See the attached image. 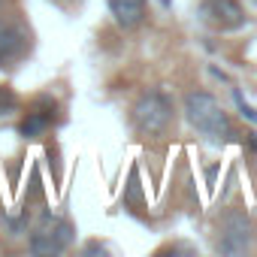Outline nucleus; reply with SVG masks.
<instances>
[{
    "instance_id": "1",
    "label": "nucleus",
    "mask_w": 257,
    "mask_h": 257,
    "mask_svg": "<svg viewBox=\"0 0 257 257\" xmlns=\"http://www.w3.org/2000/svg\"><path fill=\"white\" fill-rule=\"evenodd\" d=\"M185 115L191 121V127L197 134H203L206 140L212 143H227L233 137V124H230V115L224 112V106L206 94V91H191L185 97Z\"/></svg>"
},
{
    "instance_id": "2",
    "label": "nucleus",
    "mask_w": 257,
    "mask_h": 257,
    "mask_svg": "<svg viewBox=\"0 0 257 257\" xmlns=\"http://www.w3.org/2000/svg\"><path fill=\"white\" fill-rule=\"evenodd\" d=\"M134 124L146 137H161L173 124V103L167 100L164 91H146L134 103Z\"/></svg>"
},
{
    "instance_id": "3",
    "label": "nucleus",
    "mask_w": 257,
    "mask_h": 257,
    "mask_svg": "<svg viewBox=\"0 0 257 257\" xmlns=\"http://www.w3.org/2000/svg\"><path fill=\"white\" fill-rule=\"evenodd\" d=\"M254 245V224L245 212L227 209L218 221V251L221 254H245Z\"/></svg>"
},
{
    "instance_id": "4",
    "label": "nucleus",
    "mask_w": 257,
    "mask_h": 257,
    "mask_svg": "<svg viewBox=\"0 0 257 257\" xmlns=\"http://www.w3.org/2000/svg\"><path fill=\"white\" fill-rule=\"evenodd\" d=\"M70 242H73V224L58 218V215H43L31 233V254L52 257V254L67 251Z\"/></svg>"
},
{
    "instance_id": "5",
    "label": "nucleus",
    "mask_w": 257,
    "mask_h": 257,
    "mask_svg": "<svg viewBox=\"0 0 257 257\" xmlns=\"http://www.w3.org/2000/svg\"><path fill=\"white\" fill-rule=\"evenodd\" d=\"M28 31L25 25L13 22V19H0V67H7V64H16L25 52H28Z\"/></svg>"
},
{
    "instance_id": "6",
    "label": "nucleus",
    "mask_w": 257,
    "mask_h": 257,
    "mask_svg": "<svg viewBox=\"0 0 257 257\" xmlns=\"http://www.w3.org/2000/svg\"><path fill=\"white\" fill-rule=\"evenodd\" d=\"M206 16L221 31H236V28L245 25V13H242V7L236 4V0H209Z\"/></svg>"
},
{
    "instance_id": "7",
    "label": "nucleus",
    "mask_w": 257,
    "mask_h": 257,
    "mask_svg": "<svg viewBox=\"0 0 257 257\" xmlns=\"http://www.w3.org/2000/svg\"><path fill=\"white\" fill-rule=\"evenodd\" d=\"M109 10L115 16V22L124 28V31H131L143 22L146 16V0H109Z\"/></svg>"
},
{
    "instance_id": "8",
    "label": "nucleus",
    "mask_w": 257,
    "mask_h": 257,
    "mask_svg": "<svg viewBox=\"0 0 257 257\" xmlns=\"http://www.w3.org/2000/svg\"><path fill=\"white\" fill-rule=\"evenodd\" d=\"M49 115L46 112H28V118L19 124V134L22 137H28V140H37V137H43L46 131H49Z\"/></svg>"
},
{
    "instance_id": "9",
    "label": "nucleus",
    "mask_w": 257,
    "mask_h": 257,
    "mask_svg": "<svg viewBox=\"0 0 257 257\" xmlns=\"http://www.w3.org/2000/svg\"><path fill=\"white\" fill-rule=\"evenodd\" d=\"M16 94H13V88H4L0 85V115H7V112H13L16 109Z\"/></svg>"
},
{
    "instance_id": "10",
    "label": "nucleus",
    "mask_w": 257,
    "mask_h": 257,
    "mask_svg": "<svg viewBox=\"0 0 257 257\" xmlns=\"http://www.w3.org/2000/svg\"><path fill=\"white\" fill-rule=\"evenodd\" d=\"M233 97H236V103H239V109H242V115H245L248 121H254V124H257V112H254V109H251V106H248V103L242 100V94H239V91H233Z\"/></svg>"
},
{
    "instance_id": "11",
    "label": "nucleus",
    "mask_w": 257,
    "mask_h": 257,
    "mask_svg": "<svg viewBox=\"0 0 257 257\" xmlns=\"http://www.w3.org/2000/svg\"><path fill=\"white\" fill-rule=\"evenodd\" d=\"M140 197V179H137V170H131V194H127V200H137Z\"/></svg>"
},
{
    "instance_id": "12",
    "label": "nucleus",
    "mask_w": 257,
    "mask_h": 257,
    "mask_svg": "<svg viewBox=\"0 0 257 257\" xmlns=\"http://www.w3.org/2000/svg\"><path fill=\"white\" fill-rule=\"evenodd\" d=\"M85 251H88V254H94V251H100V254H103V251H106V248H103V245H97V242H91V245H88V248H85Z\"/></svg>"
},
{
    "instance_id": "13",
    "label": "nucleus",
    "mask_w": 257,
    "mask_h": 257,
    "mask_svg": "<svg viewBox=\"0 0 257 257\" xmlns=\"http://www.w3.org/2000/svg\"><path fill=\"white\" fill-rule=\"evenodd\" d=\"M0 4H4V0H0Z\"/></svg>"
}]
</instances>
